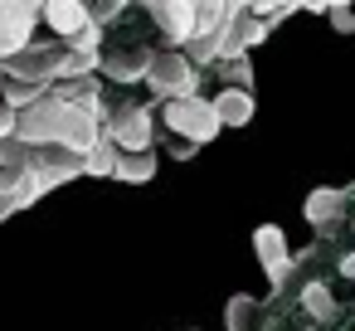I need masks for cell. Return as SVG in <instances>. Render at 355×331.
I'll use <instances>...</instances> for the list:
<instances>
[{
    "mask_svg": "<svg viewBox=\"0 0 355 331\" xmlns=\"http://www.w3.org/2000/svg\"><path fill=\"white\" fill-rule=\"evenodd\" d=\"M146 88H151V98L166 108V103H180V98H200V74L190 69V59H185L180 49H151Z\"/></svg>",
    "mask_w": 355,
    "mask_h": 331,
    "instance_id": "cell-1",
    "label": "cell"
},
{
    "mask_svg": "<svg viewBox=\"0 0 355 331\" xmlns=\"http://www.w3.org/2000/svg\"><path fill=\"white\" fill-rule=\"evenodd\" d=\"M219 40V64H234V59H253L258 44L272 40V30L263 20H253L248 10V0H229V10H224V30L214 35Z\"/></svg>",
    "mask_w": 355,
    "mask_h": 331,
    "instance_id": "cell-2",
    "label": "cell"
},
{
    "mask_svg": "<svg viewBox=\"0 0 355 331\" xmlns=\"http://www.w3.org/2000/svg\"><path fill=\"white\" fill-rule=\"evenodd\" d=\"M107 142L127 156L137 151H151L156 142V108L151 103H112L107 112Z\"/></svg>",
    "mask_w": 355,
    "mask_h": 331,
    "instance_id": "cell-3",
    "label": "cell"
},
{
    "mask_svg": "<svg viewBox=\"0 0 355 331\" xmlns=\"http://www.w3.org/2000/svg\"><path fill=\"white\" fill-rule=\"evenodd\" d=\"M166 127H171L175 142H190V146H205V142H214V137L224 132L219 117H214V108H209V98H180V103H166Z\"/></svg>",
    "mask_w": 355,
    "mask_h": 331,
    "instance_id": "cell-4",
    "label": "cell"
},
{
    "mask_svg": "<svg viewBox=\"0 0 355 331\" xmlns=\"http://www.w3.org/2000/svg\"><path fill=\"white\" fill-rule=\"evenodd\" d=\"M59 59H64V44L35 40L30 49H20V54L6 64V83H40V88H54V83H59Z\"/></svg>",
    "mask_w": 355,
    "mask_h": 331,
    "instance_id": "cell-5",
    "label": "cell"
},
{
    "mask_svg": "<svg viewBox=\"0 0 355 331\" xmlns=\"http://www.w3.org/2000/svg\"><path fill=\"white\" fill-rule=\"evenodd\" d=\"M35 25H40L35 0H0V69H6L20 49L35 44Z\"/></svg>",
    "mask_w": 355,
    "mask_h": 331,
    "instance_id": "cell-6",
    "label": "cell"
},
{
    "mask_svg": "<svg viewBox=\"0 0 355 331\" xmlns=\"http://www.w3.org/2000/svg\"><path fill=\"white\" fill-rule=\"evenodd\" d=\"M253 253H258V268L268 273V282H272V287H282V282H287V273L297 268L292 244H287V234H282L277 224H258V229H253Z\"/></svg>",
    "mask_w": 355,
    "mask_h": 331,
    "instance_id": "cell-7",
    "label": "cell"
},
{
    "mask_svg": "<svg viewBox=\"0 0 355 331\" xmlns=\"http://www.w3.org/2000/svg\"><path fill=\"white\" fill-rule=\"evenodd\" d=\"M146 15L161 25V40H171L166 49H185L195 40V0H151Z\"/></svg>",
    "mask_w": 355,
    "mask_h": 331,
    "instance_id": "cell-8",
    "label": "cell"
},
{
    "mask_svg": "<svg viewBox=\"0 0 355 331\" xmlns=\"http://www.w3.org/2000/svg\"><path fill=\"white\" fill-rule=\"evenodd\" d=\"M146 69H151V44H107L103 49V78L112 83H146Z\"/></svg>",
    "mask_w": 355,
    "mask_h": 331,
    "instance_id": "cell-9",
    "label": "cell"
},
{
    "mask_svg": "<svg viewBox=\"0 0 355 331\" xmlns=\"http://www.w3.org/2000/svg\"><path fill=\"white\" fill-rule=\"evenodd\" d=\"M40 20L54 30L59 44H69V40H78V35L88 30V6H78V0H44V6H40Z\"/></svg>",
    "mask_w": 355,
    "mask_h": 331,
    "instance_id": "cell-10",
    "label": "cell"
},
{
    "mask_svg": "<svg viewBox=\"0 0 355 331\" xmlns=\"http://www.w3.org/2000/svg\"><path fill=\"white\" fill-rule=\"evenodd\" d=\"M209 108H214L219 127H248V122L258 117V98H253V93H239V88H219V93L209 98Z\"/></svg>",
    "mask_w": 355,
    "mask_h": 331,
    "instance_id": "cell-11",
    "label": "cell"
},
{
    "mask_svg": "<svg viewBox=\"0 0 355 331\" xmlns=\"http://www.w3.org/2000/svg\"><path fill=\"white\" fill-rule=\"evenodd\" d=\"M340 210H345V190H340V185H316V190L306 195V205H302L306 224H311V229H321V234L340 219Z\"/></svg>",
    "mask_w": 355,
    "mask_h": 331,
    "instance_id": "cell-12",
    "label": "cell"
},
{
    "mask_svg": "<svg viewBox=\"0 0 355 331\" xmlns=\"http://www.w3.org/2000/svg\"><path fill=\"white\" fill-rule=\"evenodd\" d=\"M224 326H229V331H258V326H263V302H258L253 292H234V297L224 302Z\"/></svg>",
    "mask_w": 355,
    "mask_h": 331,
    "instance_id": "cell-13",
    "label": "cell"
},
{
    "mask_svg": "<svg viewBox=\"0 0 355 331\" xmlns=\"http://www.w3.org/2000/svg\"><path fill=\"white\" fill-rule=\"evenodd\" d=\"M156 171H161V161H156V151H137V156H117V171H112V180H122V185H146V180H156Z\"/></svg>",
    "mask_w": 355,
    "mask_h": 331,
    "instance_id": "cell-14",
    "label": "cell"
},
{
    "mask_svg": "<svg viewBox=\"0 0 355 331\" xmlns=\"http://www.w3.org/2000/svg\"><path fill=\"white\" fill-rule=\"evenodd\" d=\"M297 302H302V312L311 316V321H331L340 307H336V292L321 282V278H311V282H302V292H297Z\"/></svg>",
    "mask_w": 355,
    "mask_h": 331,
    "instance_id": "cell-15",
    "label": "cell"
},
{
    "mask_svg": "<svg viewBox=\"0 0 355 331\" xmlns=\"http://www.w3.org/2000/svg\"><path fill=\"white\" fill-rule=\"evenodd\" d=\"M98 74H103V54H73V49H64L59 83H83V78H98Z\"/></svg>",
    "mask_w": 355,
    "mask_h": 331,
    "instance_id": "cell-16",
    "label": "cell"
},
{
    "mask_svg": "<svg viewBox=\"0 0 355 331\" xmlns=\"http://www.w3.org/2000/svg\"><path fill=\"white\" fill-rule=\"evenodd\" d=\"M117 156H122V151H117V146L103 137V142H98V146L83 156V176H93V180H107V176L117 171Z\"/></svg>",
    "mask_w": 355,
    "mask_h": 331,
    "instance_id": "cell-17",
    "label": "cell"
},
{
    "mask_svg": "<svg viewBox=\"0 0 355 331\" xmlns=\"http://www.w3.org/2000/svg\"><path fill=\"white\" fill-rule=\"evenodd\" d=\"M248 10H253V20H263L272 30L277 20H292L302 10V0H248Z\"/></svg>",
    "mask_w": 355,
    "mask_h": 331,
    "instance_id": "cell-18",
    "label": "cell"
},
{
    "mask_svg": "<svg viewBox=\"0 0 355 331\" xmlns=\"http://www.w3.org/2000/svg\"><path fill=\"white\" fill-rule=\"evenodd\" d=\"M224 74V88H239V93H253V64L248 59H234V64H219Z\"/></svg>",
    "mask_w": 355,
    "mask_h": 331,
    "instance_id": "cell-19",
    "label": "cell"
},
{
    "mask_svg": "<svg viewBox=\"0 0 355 331\" xmlns=\"http://www.w3.org/2000/svg\"><path fill=\"white\" fill-rule=\"evenodd\" d=\"M127 15V0H107V6H88V20L98 25V30H107L112 20H122Z\"/></svg>",
    "mask_w": 355,
    "mask_h": 331,
    "instance_id": "cell-20",
    "label": "cell"
},
{
    "mask_svg": "<svg viewBox=\"0 0 355 331\" xmlns=\"http://www.w3.org/2000/svg\"><path fill=\"white\" fill-rule=\"evenodd\" d=\"M0 166L6 171H25V146L10 137V142H0Z\"/></svg>",
    "mask_w": 355,
    "mask_h": 331,
    "instance_id": "cell-21",
    "label": "cell"
},
{
    "mask_svg": "<svg viewBox=\"0 0 355 331\" xmlns=\"http://www.w3.org/2000/svg\"><path fill=\"white\" fill-rule=\"evenodd\" d=\"M326 20H331L340 35H355V10H350V6H340V0L331 6V15H326Z\"/></svg>",
    "mask_w": 355,
    "mask_h": 331,
    "instance_id": "cell-22",
    "label": "cell"
},
{
    "mask_svg": "<svg viewBox=\"0 0 355 331\" xmlns=\"http://www.w3.org/2000/svg\"><path fill=\"white\" fill-rule=\"evenodd\" d=\"M10 137H15V112L0 103V142H10Z\"/></svg>",
    "mask_w": 355,
    "mask_h": 331,
    "instance_id": "cell-23",
    "label": "cell"
},
{
    "mask_svg": "<svg viewBox=\"0 0 355 331\" xmlns=\"http://www.w3.org/2000/svg\"><path fill=\"white\" fill-rule=\"evenodd\" d=\"M195 151H200V146H190V142H171V156H175V161H195Z\"/></svg>",
    "mask_w": 355,
    "mask_h": 331,
    "instance_id": "cell-24",
    "label": "cell"
},
{
    "mask_svg": "<svg viewBox=\"0 0 355 331\" xmlns=\"http://www.w3.org/2000/svg\"><path fill=\"white\" fill-rule=\"evenodd\" d=\"M336 273H340V278H350V282H355V253H340V263H336Z\"/></svg>",
    "mask_w": 355,
    "mask_h": 331,
    "instance_id": "cell-25",
    "label": "cell"
},
{
    "mask_svg": "<svg viewBox=\"0 0 355 331\" xmlns=\"http://www.w3.org/2000/svg\"><path fill=\"white\" fill-rule=\"evenodd\" d=\"M0 88H6V69H0Z\"/></svg>",
    "mask_w": 355,
    "mask_h": 331,
    "instance_id": "cell-26",
    "label": "cell"
},
{
    "mask_svg": "<svg viewBox=\"0 0 355 331\" xmlns=\"http://www.w3.org/2000/svg\"><path fill=\"white\" fill-rule=\"evenodd\" d=\"M350 229H355V219H350Z\"/></svg>",
    "mask_w": 355,
    "mask_h": 331,
    "instance_id": "cell-27",
    "label": "cell"
}]
</instances>
